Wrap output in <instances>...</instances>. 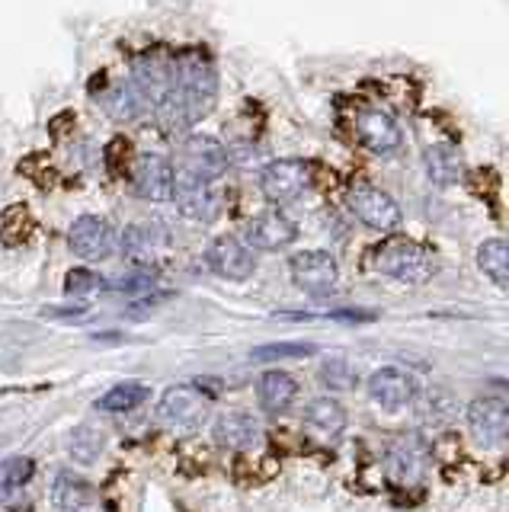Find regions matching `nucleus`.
Masks as SVG:
<instances>
[{"instance_id":"22","label":"nucleus","mask_w":509,"mask_h":512,"mask_svg":"<svg viewBox=\"0 0 509 512\" xmlns=\"http://www.w3.org/2000/svg\"><path fill=\"white\" fill-rule=\"evenodd\" d=\"M103 112L109 119L116 122H132L138 119L141 112H145V96L138 93V87L132 84V80H119V84H113L106 93H103Z\"/></svg>"},{"instance_id":"15","label":"nucleus","mask_w":509,"mask_h":512,"mask_svg":"<svg viewBox=\"0 0 509 512\" xmlns=\"http://www.w3.org/2000/svg\"><path fill=\"white\" fill-rule=\"evenodd\" d=\"M167 247H170V231L161 221H138L122 231V253L135 266H154L157 260H164Z\"/></svg>"},{"instance_id":"19","label":"nucleus","mask_w":509,"mask_h":512,"mask_svg":"<svg viewBox=\"0 0 509 512\" xmlns=\"http://www.w3.org/2000/svg\"><path fill=\"white\" fill-rule=\"evenodd\" d=\"M359 135L365 141V148L375 151V154H394L401 148V128L397 122L381 109H365L359 116Z\"/></svg>"},{"instance_id":"23","label":"nucleus","mask_w":509,"mask_h":512,"mask_svg":"<svg viewBox=\"0 0 509 512\" xmlns=\"http://www.w3.org/2000/svg\"><path fill=\"white\" fill-rule=\"evenodd\" d=\"M295 394H298V381L289 372H279V368L266 372L257 381V400L266 413H282L295 400Z\"/></svg>"},{"instance_id":"3","label":"nucleus","mask_w":509,"mask_h":512,"mask_svg":"<svg viewBox=\"0 0 509 512\" xmlns=\"http://www.w3.org/2000/svg\"><path fill=\"white\" fill-rule=\"evenodd\" d=\"M378 272H385L394 282L404 285H423L436 276V256L413 240H391L375 256Z\"/></svg>"},{"instance_id":"17","label":"nucleus","mask_w":509,"mask_h":512,"mask_svg":"<svg viewBox=\"0 0 509 512\" xmlns=\"http://www.w3.org/2000/svg\"><path fill=\"white\" fill-rule=\"evenodd\" d=\"M369 394L372 400L388 413H397L410 407L413 400H417V381H413L407 372H401V368H378V372L369 378Z\"/></svg>"},{"instance_id":"4","label":"nucleus","mask_w":509,"mask_h":512,"mask_svg":"<svg viewBox=\"0 0 509 512\" xmlns=\"http://www.w3.org/2000/svg\"><path fill=\"white\" fill-rule=\"evenodd\" d=\"M205 416H209V397H205L196 384H173L161 394V407H157V423L164 429L186 436L196 432Z\"/></svg>"},{"instance_id":"10","label":"nucleus","mask_w":509,"mask_h":512,"mask_svg":"<svg viewBox=\"0 0 509 512\" xmlns=\"http://www.w3.org/2000/svg\"><path fill=\"white\" fill-rule=\"evenodd\" d=\"M205 263L215 272V276L228 279V282H247L257 269L250 247L244 240H237L234 234H218L209 247H205Z\"/></svg>"},{"instance_id":"33","label":"nucleus","mask_w":509,"mask_h":512,"mask_svg":"<svg viewBox=\"0 0 509 512\" xmlns=\"http://www.w3.org/2000/svg\"><path fill=\"white\" fill-rule=\"evenodd\" d=\"M97 288H103V279L93 269L77 266V269H71L68 276H65V292L71 298H87V295L97 292Z\"/></svg>"},{"instance_id":"6","label":"nucleus","mask_w":509,"mask_h":512,"mask_svg":"<svg viewBox=\"0 0 509 512\" xmlns=\"http://www.w3.org/2000/svg\"><path fill=\"white\" fill-rule=\"evenodd\" d=\"M311 183H314V167L301 157L269 160L260 173V189L269 202H295L311 189Z\"/></svg>"},{"instance_id":"12","label":"nucleus","mask_w":509,"mask_h":512,"mask_svg":"<svg viewBox=\"0 0 509 512\" xmlns=\"http://www.w3.org/2000/svg\"><path fill=\"white\" fill-rule=\"evenodd\" d=\"M173 202H177L180 215L189 221H202L209 224L218 218V208H221V196L215 183L209 180H199V176H189L177 170V189H173Z\"/></svg>"},{"instance_id":"28","label":"nucleus","mask_w":509,"mask_h":512,"mask_svg":"<svg viewBox=\"0 0 509 512\" xmlns=\"http://www.w3.org/2000/svg\"><path fill=\"white\" fill-rule=\"evenodd\" d=\"M36 474V461L29 455H13L0 461V493H13L23 490V484H29Z\"/></svg>"},{"instance_id":"20","label":"nucleus","mask_w":509,"mask_h":512,"mask_svg":"<svg viewBox=\"0 0 509 512\" xmlns=\"http://www.w3.org/2000/svg\"><path fill=\"white\" fill-rule=\"evenodd\" d=\"M423 167L426 176L433 180L436 186H455L465 173V164H461V154L452 148V144H429L423 151Z\"/></svg>"},{"instance_id":"18","label":"nucleus","mask_w":509,"mask_h":512,"mask_svg":"<svg viewBox=\"0 0 509 512\" xmlns=\"http://www.w3.org/2000/svg\"><path fill=\"white\" fill-rule=\"evenodd\" d=\"M212 436H215V445L228 448V452H247V448L260 442V423L253 413L228 410L215 420Z\"/></svg>"},{"instance_id":"31","label":"nucleus","mask_w":509,"mask_h":512,"mask_svg":"<svg viewBox=\"0 0 509 512\" xmlns=\"http://www.w3.org/2000/svg\"><path fill=\"white\" fill-rule=\"evenodd\" d=\"M321 381L327 384L330 391H349V388H356V368L349 365L346 359H324L321 365Z\"/></svg>"},{"instance_id":"7","label":"nucleus","mask_w":509,"mask_h":512,"mask_svg":"<svg viewBox=\"0 0 509 512\" xmlns=\"http://www.w3.org/2000/svg\"><path fill=\"white\" fill-rule=\"evenodd\" d=\"M429 464V445L420 432H397L388 442L385 468L397 487H417Z\"/></svg>"},{"instance_id":"13","label":"nucleus","mask_w":509,"mask_h":512,"mask_svg":"<svg viewBox=\"0 0 509 512\" xmlns=\"http://www.w3.org/2000/svg\"><path fill=\"white\" fill-rule=\"evenodd\" d=\"M471 436L484 448H497L509 439V404L503 397H477L468 407Z\"/></svg>"},{"instance_id":"35","label":"nucleus","mask_w":509,"mask_h":512,"mask_svg":"<svg viewBox=\"0 0 509 512\" xmlns=\"http://www.w3.org/2000/svg\"><path fill=\"white\" fill-rule=\"evenodd\" d=\"M87 311H90V308L84 304V308H49L45 314H55V317H84Z\"/></svg>"},{"instance_id":"14","label":"nucleus","mask_w":509,"mask_h":512,"mask_svg":"<svg viewBox=\"0 0 509 512\" xmlns=\"http://www.w3.org/2000/svg\"><path fill=\"white\" fill-rule=\"evenodd\" d=\"M68 250L84 263H100L113 250V224L100 215H81L68 228Z\"/></svg>"},{"instance_id":"34","label":"nucleus","mask_w":509,"mask_h":512,"mask_svg":"<svg viewBox=\"0 0 509 512\" xmlns=\"http://www.w3.org/2000/svg\"><path fill=\"white\" fill-rule=\"evenodd\" d=\"M154 282L151 276H125V279H116L109 288H119V292H148Z\"/></svg>"},{"instance_id":"9","label":"nucleus","mask_w":509,"mask_h":512,"mask_svg":"<svg viewBox=\"0 0 509 512\" xmlns=\"http://www.w3.org/2000/svg\"><path fill=\"white\" fill-rule=\"evenodd\" d=\"M228 164V148L212 135H189L180 148V173L199 176V180L215 183L218 176H225Z\"/></svg>"},{"instance_id":"25","label":"nucleus","mask_w":509,"mask_h":512,"mask_svg":"<svg viewBox=\"0 0 509 512\" xmlns=\"http://www.w3.org/2000/svg\"><path fill=\"white\" fill-rule=\"evenodd\" d=\"M477 266L497 285H509V237H490L477 247Z\"/></svg>"},{"instance_id":"29","label":"nucleus","mask_w":509,"mask_h":512,"mask_svg":"<svg viewBox=\"0 0 509 512\" xmlns=\"http://www.w3.org/2000/svg\"><path fill=\"white\" fill-rule=\"evenodd\" d=\"M68 452L71 458L84 461V464H93L103 452V432L93 429V426H77L71 432V442H68Z\"/></svg>"},{"instance_id":"27","label":"nucleus","mask_w":509,"mask_h":512,"mask_svg":"<svg viewBox=\"0 0 509 512\" xmlns=\"http://www.w3.org/2000/svg\"><path fill=\"white\" fill-rule=\"evenodd\" d=\"M413 407H417V416L426 423H445L455 416V407L458 400L452 391L445 388H426L423 394H417V400H413Z\"/></svg>"},{"instance_id":"32","label":"nucleus","mask_w":509,"mask_h":512,"mask_svg":"<svg viewBox=\"0 0 509 512\" xmlns=\"http://www.w3.org/2000/svg\"><path fill=\"white\" fill-rule=\"evenodd\" d=\"M314 356V343H269L253 349L257 362H279V359H305Z\"/></svg>"},{"instance_id":"8","label":"nucleus","mask_w":509,"mask_h":512,"mask_svg":"<svg viewBox=\"0 0 509 512\" xmlns=\"http://www.w3.org/2000/svg\"><path fill=\"white\" fill-rule=\"evenodd\" d=\"M292 282L311 298H327L337 292L340 282V269L337 260L327 250H301L289 260Z\"/></svg>"},{"instance_id":"5","label":"nucleus","mask_w":509,"mask_h":512,"mask_svg":"<svg viewBox=\"0 0 509 512\" xmlns=\"http://www.w3.org/2000/svg\"><path fill=\"white\" fill-rule=\"evenodd\" d=\"M346 208L353 212L365 228L391 234L401 228V208L388 196L385 189H378L372 183H353L346 189Z\"/></svg>"},{"instance_id":"16","label":"nucleus","mask_w":509,"mask_h":512,"mask_svg":"<svg viewBox=\"0 0 509 512\" xmlns=\"http://www.w3.org/2000/svg\"><path fill=\"white\" fill-rule=\"evenodd\" d=\"M295 237H298L295 221L285 218L282 212H276V208L253 215L247 221V228H244L247 247L263 250V253H279V250H285L289 244H295Z\"/></svg>"},{"instance_id":"2","label":"nucleus","mask_w":509,"mask_h":512,"mask_svg":"<svg viewBox=\"0 0 509 512\" xmlns=\"http://www.w3.org/2000/svg\"><path fill=\"white\" fill-rule=\"evenodd\" d=\"M132 84L154 109H167L177 87V55L164 45H151L132 61Z\"/></svg>"},{"instance_id":"26","label":"nucleus","mask_w":509,"mask_h":512,"mask_svg":"<svg viewBox=\"0 0 509 512\" xmlns=\"http://www.w3.org/2000/svg\"><path fill=\"white\" fill-rule=\"evenodd\" d=\"M148 397H151L148 384H141V381H119V384H113V388H109L97 400V410H103V413H129V410L145 404Z\"/></svg>"},{"instance_id":"1","label":"nucleus","mask_w":509,"mask_h":512,"mask_svg":"<svg viewBox=\"0 0 509 512\" xmlns=\"http://www.w3.org/2000/svg\"><path fill=\"white\" fill-rule=\"evenodd\" d=\"M218 96V71L215 58L205 48H183L177 55V87H173V100L164 112H170L177 125L202 122L212 112Z\"/></svg>"},{"instance_id":"30","label":"nucleus","mask_w":509,"mask_h":512,"mask_svg":"<svg viewBox=\"0 0 509 512\" xmlns=\"http://www.w3.org/2000/svg\"><path fill=\"white\" fill-rule=\"evenodd\" d=\"M29 237H33V218H29L26 205H13L10 212H4V244L17 247Z\"/></svg>"},{"instance_id":"11","label":"nucleus","mask_w":509,"mask_h":512,"mask_svg":"<svg viewBox=\"0 0 509 512\" xmlns=\"http://www.w3.org/2000/svg\"><path fill=\"white\" fill-rule=\"evenodd\" d=\"M132 186L148 202H170L177 189V167L164 154H141L132 167Z\"/></svg>"},{"instance_id":"21","label":"nucleus","mask_w":509,"mask_h":512,"mask_svg":"<svg viewBox=\"0 0 509 512\" xmlns=\"http://www.w3.org/2000/svg\"><path fill=\"white\" fill-rule=\"evenodd\" d=\"M305 426L317 432L321 439H337L346 429V410L333 397H314L305 407Z\"/></svg>"},{"instance_id":"24","label":"nucleus","mask_w":509,"mask_h":512,"mask_svg":"<svg viewBox=\"0 0 509 512\" xmlns=\"http://www.w3.org/2000/svg\"><path fill=\"white\" fill-rule=\"evenodd\" d=\"M52 503L61 512H84L93 506V487L84 477H77L71 471H61L52 480Z\"/></svg>"}]
</instances>
